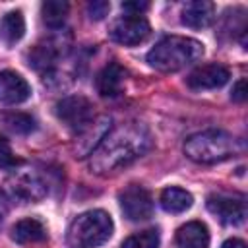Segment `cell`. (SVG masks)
Returning <instances> with one entry per match:
<instances>
[{
	"mask_svg": "<svg viewBox=\"0 0 248 248\" xmlns=\"http://www.w3.org/2000/svg\"><path fill=\"white\" fill-rule=\"evenodd\" d=\"M231 78V72L223 66V64H203V66H198L188 78H186V83L188 87L192 89H217V87H223Z\"/></svg>",
	"mask_w": 248,
	"mask_h": 248,
	"instance_id": "9c48e42d",
	"label": "cell"
},
{
	"mask_svg": "<svg viewBox=\"0 0 248 248\" xmlns=\"http://www.w3.org/2000/svg\"><path fill=\"white\" fill-rule=\"evenodd\" d=\"M124 78H126V72L120 64L116 62H110L107 64L99 76H97V89L103 97H116L120 95L122 91V85H124Z\"/></svg>",
	"mask_w": 248,
	"mask_h": 248,
	"instance_id": "4fadbf2b",
	"label": "cell"
},
{
	"mask_svg": "<svg viewBox=\"0 0 248 248\" xmlns=\"http://www.w3.org/2000/svg\"><path fill=\"white\" fill-rule=\"evenodd\" d=\"M112 219L103 209H91L78 215L68 227V244L72 248H97L112 236Z\"/></svg>",
	"mask_w": 248,
	"mask_h": 248,
	"instance_id": "277c9868",
	"label": "cell"
},
{
	"mask_svg": "<svg viewBox=\"0 0 248 248\" xmlns=\"http://www.w3.org/2000/svg\"><path fill=\"white\" fill-rule=\"evenodd\" d=\"M4 122L10 130H14L17 134H29L35 130V120L25 112H10L4 116Z\"/></svg>",
	"mask_w": 248,
	"mask_h": 248,
	"instance_id": "ffe728a7",
	"label": "cell"
},
{
	"mask_svg": "<svg viewBox=\"0 0 248 248\" xmlns=\"http://www.w3.org/2000/svg\"><path fill=\"white\" fill-rule=\"evenodd\" d=\"M12 238L17 244H29V242H41L46 238V229L37 219H21L12 229Z\"/></svg>",
	"mask_w": 248,
	"mask_h": 248,
	"instance_id": "9a60e30c",
	"label": "cell"
},
{
	"mask_svg": "<svg viewBox=\"0 0 248 248\" xmlns=\"http://www.w3.org/2000/svg\"><path fill=\"white\" fill-rule=\"evenodd\" d=\"M56 116L74 132L81 134L85 130H89V126L93 124V105L81 97V95H70L64 97L62 101H58L56 105Z\"/></svg>",
	"mask_w": 248,
	"mask_h": 248,
	"instance_id": "5b68a950",
	"label": "cell"
},
{
	"mask_svg": "<svg viewBox=\"0 0 248 248\" xmlns=\"http://www.w3.org/2000/svg\"><path fill=\"white\" fill-rule=\"evenodd\" d=\"M29 95H31V87L25 81V78L10 70L0 72V103L17 105L27 101Z\"/></svg>",
	"mask_w": 248,
	"mask_h": 248,
	"instance_id": "30bf717a",
	"label": "cell"
},
{
	"mask_svg": "<svg viewBox=\"0 0 248 248\" xmlns=\"http://www.w3.org/2000/svg\"><path fill=\"white\" fill-rule=\"evenodd\" d=\"M68 2H64V0H46L43 6H41V14H43V21L48 25V27H52V29H56V27H60L62 23H64V19H66V16H68Z\"/></svg>",
	"mask_w": 248,
	"mask_h": 248,
	"instance_id": "e0dca14e",
	"label": "cell"
},
{
	"mask_svg": "<svg viewBox=\"0 0 248 248\" xmlns=\"http://www.w3.org/2000/svg\"><path fill=\"white\" fill-rule=\"evenodd\" d=\"M25 33V19L21 12H8L2 19V35L8 45L17 43Z\"/></svg>",
	"mask_w": 248,
	"mask_h": 248,
	"instance_id": "ac0fdd59",
	"label": "cell"
},
{
	"mask_svg": "<svg viewBox=\"0 0 248 248\" xmlns=\"http://www.w3.org/2000/svg\"><path fill=\"white\" fill-rule=\"evenodd\" d=\"M244 151V143L225 130H203L184 141V155L194 163L211 165L231 159Z\"/></svg>",
	"mask_w": 248,
	"mask_h": 248,
	"instance_id": "7a4b0ae2",
	"label": "cell"
},
{
	"mask_svg": "<svg viewBox=\"0 0 248 248\" xmlns=\"http://www.w3.org/2000/svg\"><path fill=\"white\" fill-rule=\"evenodd\" d=\"M192 194L178 186H170L161 192V207L169 213H182L192 207Z\"/></svg>",
	"mask_w": 248,
	"mask_h": 248,
	"instance_id": "2e32d148",
	"label": "cell"
},
{
	"mask_svg": "<svg viewBox=\"0 0 248 248\" xmlns=\"http://www.w3.org/2000/svg\"><path fill=\"white\" fill-rule=\"evenodd\" d=\"M215 19V6L207 0H194L182 8V23L192 29H202L211 25Z\"/></svg>",
	"mask_w": 248,
	"mask_h": 248,
	"instance_id": "8fae6325",
	"label": "cell"
},
{
	"mask_svg": "<svg viewBox=\"0 0 248 248\" xmlns=\"http://www.w3.org/2000/svg\"><path fill=\"white\" fill-rule=\"evenodd\" d=\"M151 33L149 21L143 16H136V14H126L120 16L118 19L112 21L108 35L114 43L124 45V46H134L143 43Z\"/></svg>",
	"mask_w": 248,
	"mask_h": 248,
	"instance_id": "8992f818",
	"label": "cell"
},
{
	"mask_svg": "<svg viewBox=\"0 0 248 248\" xmlns=\"http://www.w3.org/2000/svg\"><path fill=\"white\" fill-rule=\"evenodd\" d=\"M149 8L147 2H124L122 4V10L128 12V14H136V16H141V12H145Z\"/></svg>",
	"mask_w": 248,
	"mask_h": 248,
	"instance_id": "cb8c5ba5",
	"label": "cell"
},
{
	"mask_svg": "<svg viewBox=\"0 0 248 248\" xmlns=\"http://www.w3.org/2000/svg\"><path fill=\"white\" fill-rule=\"evenodd\" d=\"M221 248H246V244H244V240H240V238H229V240L223 242Z\"/></svg>",
	"mask_w": 248,
	"mask_h": 248,
	"instance_id": "484cf974",
	"label": "cell"
},
{
	"mask_svg": "<svg viewBox=\"0 0 248 248\" xmlns=\"http://www.w3.org/2000/svg\"><path fill=\"white\" fill-rule=\"evenodd\" d=\"M159 232L155 229H147L126 238L122 248H159Z\"/></svg>",
	"mask_w": 248,
	"mask_h": 248,
	"instance_id": "d6986e66",
	"label": "cell"
},
{
	"mask_svg": "<svg viewBox=\"0 0 248 248\" xmlns=\"http://www.w3.org/2000/svg\"><path fill=\"white\" fill-rule=\"evenodd\" d=\"M120 209L130 221H145L153 215V200L151 194L141 186H128L120 192Z\"/></svg>",
	"mask_w": 248,
	"mask_h": 248,
	"instance_id": "52a82bcc",
	"label": "cell"
},
{
	"mask_svg": "<svg viewBox=\"0 0 248 248\" xmlns=\"http://www.w3.org/2000/svg\"><path fill=\"white\" fill-rule=\"evenodd\" d=\"M203 54V45L192 37L170 35L161 39L149 52L147 62L151 68L159 72H178L194 62H198Z\"/></svg>",
	"mask_w": 248,
	"mask_h": 248,
	"instance_id": "3957f363",
	"label": "cell"
},
{
	"mask_svg": "<svg viewBox=\"0 0 248 248\" xmlns=\"http://www.w3.org/2000/svg\"><path fill=\"white\" fill-rule=\"evenodd\" d=\"M12 194L25 202H37L46 196V186L35 174H19L12 180Z\"/></svg>",
	"mask_w": 248,
	"mask_h": 248,
	"instance_id": "5bb4252c",
	"label": "cell"
},
{
	"mask_svg": "<svg viewBox=\"0 0 248 248\" xmlns=\"http://www.w3.org/2000/svg\"><path fill=\"white\" fill-rule=\"evenodd\" d=\"M207 209L225 225H240L246 219V203L244 198L211 194L207 198Z\"/></svg>",
	"mask_w": 248,
	"mask_h": 248,
	"instance_id": "ba28073f",
	"label": "cell"
},
{
	"mask_svg": "<svg viewBox=\"0 0 248 248\" xmlns=\"http://www.w3.org/2000/svg\"><path fill=\"white\" fill-rule=\"evenodd\" d=\"M8 209H10V198H8V194L4 190H0V221L6 217Z\"/></svg>",
	"mask_w": 248,
	"mask_h": 248,
	"instance_id": "d4e9b609",
	"label": "cell"
},
{
	"mask_svg": "<svg viewBox=\"0 0 248 248\" xmlns=\"http://www.w3.org/2000/svg\"><path fill=\"white\" fill-rule=\"evenodd\" d=\"M176 248H209V231L200 221H190L176 231Z\"/></svg>",
	"mask_w": 248,
	"mask_h": 248,
	"instance_id": "7c38bea8",
	"label": "cell"
},
{
	"mask_svg": "<svg viewBox=\"0 0 248 248\" xmlns=\"http://www.w3.org/2000/svg\"><path fill=\"white\" fill-rule=\"evenodd\" d=\"M232 101H236V103H244L246 101V97H248V89H246V79L242 78V79H238L236 83H234V87H232Z\"/></svg>",
	"mask_w": 248,
	"mask_h": 248,
	"instance_id": "603a6c76",
	"label": "cell"
},
{
	"mask_svg": "<svg viewBox=\"0 0 248 248\" xmlns=\"http://www.w3.org/2000/svg\"><path fill=\"white\" fill-rule=\"evenodd\" d=\"M19 163V159L14 155L8 140L0 136V169H14Z\"/></svg>",
	"mask_w": 248,
	"mask_h": 248,
	"instance_id": "44dd1931",
	"label": "cell"
},
{
	"mask_svg": "<svg viewBox=\"0 0 248 248\" xmlns=\"http://www.w3.org/2000/svg\"><path fill=\"white\" fill-rule=\"evenodd\" d=\"M110 10V4L105 2V0H95L87 6V12H89V17L91 19H103Z\"/></svg>",
	"mask_w": 248,
	"mask_h": 248,
	"instance_id": "7402d4cb",
	"label": "cell"
},
{
	"mask_svg": "<svg viewBox=\"0 0 248 248\" xmlns=\"http://www.w3.org/2000/svg\"><path fill=\"white\" fill-rule=\"evenodd\" d=\"M151 134L140 122H126L105 134L91 151L89 169L97 174L110 172L130 165L151 149Z\"/></svg>",
	"mask_w": 248,
	"mask_h": 248,
	"instance_id": "6da1fadb",
	"label": "cell"
}]
</instances>
